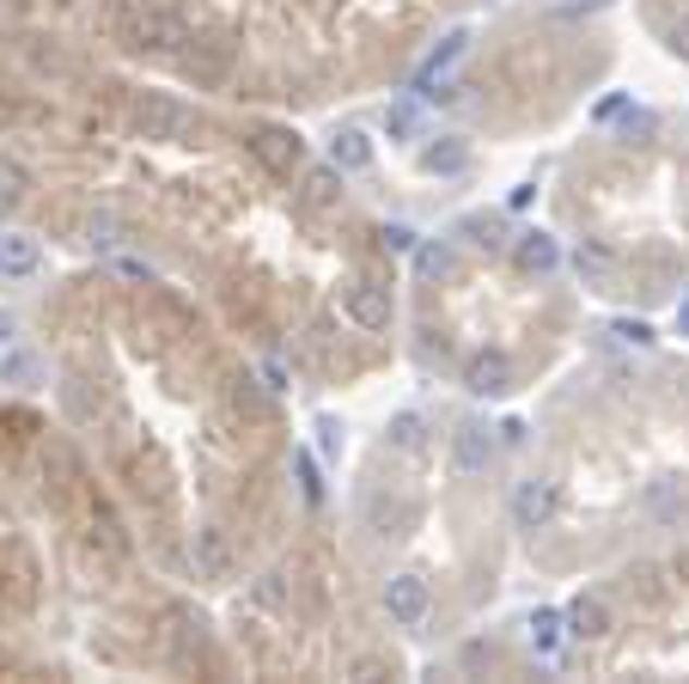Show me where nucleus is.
Here are the masks:
<instances>
[{
	"label": "nucleus",
	"mask_w": 689,
	"mask_h": 684,
	"mask_svg": "<svg viewBox=\"0 0 689 684\" xmlns=\"http://www.w3.org/2000/svg\"><path fill=\"white\" fill-rule=\"evenodd\" d=\"M110 19H116V32H123L128 49H184L189 44L184 19L165 13V7H135V0H116V7H110Z\"/></svg>",
	"instance_id": "obj_1"
},
{
	"label": "nucleus",
	"mask_w": 689,
	"mask_h": 684,
	"mask_svg": "<svg viewBox=\"0 0 689 684\" xmlns=\"http://www.w3.org/2000/svg\"><path fill=\"white\" fill-rule=\"evenodd\" d=\"M562 513V489L555 477H519L513 483V526L519 532H543Z\"/></svg>",
	"instance_id": "obj_2"
},
{
	"label": "nucleus",
	"mask_w": 689,
	"mask_h": 684,
	"mask_svg": "<svg viewBox=\"0 0 689 684\" xmlns=\"http://www.w3.org/2000/svg\"><path fill=\"white\" fill-rule=\"evenodd\" d=\"M135 129L147 141H177L189 129V105H177L171 93H140L135 98Z\"/></svg>",
	"instance_id": "obj_3"
},
{
	"label": "nucleus",
	"mask_w": 689,
	"mask_h": 684,
	"mask_svg": "<svg viewBox=\"0 0 689 684\" xmlns=\"http://www.w3.org/2000/svg\"><path fill=\"white\" fill-rule=\"evenodd\" d=\"M464 391L470 398H506L513 391V355L506 349H476L464 367Z\"/></svg>",
	"instance_id": "obj_4"
},
{
	"label": "nucleus",
	"mask_w": 689,
	"mask_h": 684,
	"mask_svg": "<svg viewBox=\"0 0 689 684\" xmlns=\"http://www.w3.org/2000/svg\"><path fill=\"white\" fill-rule=\"evenodd\" d=\"M428 606H433V593H428L421 575H391L384 581V611H391L397 630H415V623L428 618Z\"/></svg>",
	"instance_id": "obj_5"
},
{
	"label": "nucleus",
	"mask_w": 689,
	"mask_h": 684,
	"mask_svg": "<svg viewBox=\"0 0 689 684\" xmlns=\"http://www.w3.org/2000/svg\"><path fill=\"white\" fill-rule=\"evenodd\" d=\"M342 312H348L360 330H391V288L354 281V288H342Z\"/></svg>",
	"instance_id": "obj_6"
},
{
	"label": "nucleus",
	"mask_w": 689,
	"mask_h": 684,
	"mask_svg": "<svg viewBox=\"0 0 689 684\" xmlns=\"http://www.w3.org/2000/svg\"><path fill=\"white\" fill-rule=\"evenodd\" d=\"M494 459V440L482 422H464L458 435H452V477H482Z\"/></svg>",
	"instance_id": "obj_7"
},
{
	"label": "nucleus",
	"mask_w": 689,
	"mask_h": 684,
	"mask_svg": "<svg viewBox=\"0 0 689 684\" xmlns=\"http://www.w3.org/2000/svg\"><path fill=\"white\" fill-rule=\"evenodd\" d=\"M250 154L275 171V178H287V171L306 159V141L293 135V129H257V135H250Z\"/></svg>",
	"instance_id": "obj_8"
},
{
	"label": "nucleus",
	"mask_w": 689,
	"mask_h": 684,
	"mask_svg": "<svg viewBox=\"0 0 689 684\" xmlns=\"http://www.w3.org/2000/svg\"><path fill=\"white\" fill-rule=\"evenodd\" d=\"M189 562H196L201 581H226L232 575V545L220 526H201L196 538H189Z\"/></svg>",
	"instance_id": "obj_9"
},
{
	"label": "nucleus",
	"mask_w": 689,
	"mask_h": 684,
	"mask_svg": "<svg viewBox=\"0 0 689 684\" xmlns=\"http://www.w3.org/2000/svg\"><path fill=\"white\" fill-rule=\"evenodd\" d=\"M44 264V245L32 233H0V281H32Z\"/></svg>",
	"instance_id": "obj_10"
},
{
	"label": "nucleus",
	"mask_w": 689,
	"mask_h": 684,
	"mask_svg": "<svg viewBox=\"0 0 689 684\" xmlns=\"http://www.w3.org/2000/svg\"><path fill=\"white\" fill-rule=\"evenodd\" d=\"M513 257H519L525 276H550L555 264H562V245H555V233H543V227H531V233L513 239Z\"/></svg>",
	"instance_id": "obj_11"
},
{
	"label": "nucleus",
	"mask_w": 689,
	"mask_h": 684,
	"mask_svg": "<svg viewBox=\"0 0 689 684\" xmlns=\"http://www.w3.org/2000/svg\"><path fill=\"white\" fill-rule=\"evenodd\" d=\"M562 618H567V636H580V642L611 636V606H604L598 593H580V599H574V606H567Z\"/></svg>",
	"instance_id": "obj_12"
},
{
	"label": "nucleus",
	"mask_w": 689,
	"mask_h": 684,
	"mask_svg": "<svg viewBox=\"0 0 689 684\" xmlns=\"http://www.w3.org/2000/svg\"><path fill=\"white\" fill-rule=\"evenodd\" d=\"M415 276H421V281H458V251L445 245V239L415 245Z\"/></svg>",
	"instance_id": "obj_13"
},
{
	"label": "nucleus",
	"mask_w": 689,
	"mask_h": 684,
	"mask_svg": "<svg viewBox=\"0 0 689 684\" xmlns=\"http://www.w3.org/2000/svg\"><path fill=\"white\" fill-rule=\"evenodd\" d=\"M330 166L348 178V171H367L372 166V141L360 135V129H336V141H330Z\"/></svg>",
	"instance_id": "obj_14"
},
{
	"label": "nucleus",
	"mask_w": 689,
	"mask_h": 684,
	"mask_svg": "<svg viewBox=\"0 0 689 684\" xmlns=\"http://www.w3.org/2000/svg\"><path fill=\"white\" fill-rule=\"evenodd\" d=\"M464 166H470V147L458 135H440V147H421V171H433V178H458Z\"/></svg>",
	"instance_id": "obj_15"
},
{
	"label": "nucleus",
	"mask_w": 689,
	"mask_h": 684,
	"mask_svg": "<svg viewBox=\"0 0 689 684\" xmlns=\"http://www.w3.org/2000/svg\"><path fill=\"white\" fill-rule=\"evenodd\" d=\"M525 636H531L537 654H555V648H562V636H567V618L555 606H537L531 623H525Z\"/></svg>",
	"instance_id": "obj_16"
},
{
	"label": "nucleus",
	"mask_w": 689,
	"mask_h": 684,
	"mask_svg": "<svg viewBox=\"0 0 689 684\" xmlns=\"http://www.w3.org/2000/svg\"><path fill=\"white\" fill-rule=\"evenodd\" d=\"M464 49H470V32H452V37H445V44H440V49H433L428 62H421V74H415V93H421V86H433V80H440V74H445V68L458 62Z\"/></svg>",
	"instance_id": "obj_17"
},
{
	"label": "nucleus",
	"mask_w": 689,
	"mask_h": 684,
	"mask_svg": "<svg viewBox=\"0 0 689 684\" xmlns=\"http://www.w3.org/2000/svg\"><path fill=\"white\" fill-rule=\"evenodd\" d=\"M336 196H342V171H336V166H318V171H306V208H311V215H323V208H336Z\"/></svg>",
	"instance_id": "obj_18"
},
{
	"label": "nucleus",
	"mask_w": 689,
	"mask_h": 684,
	"mask_svg": "<svg viewBox=\"0 0 689 684\" xmlns=\"http://www.w3.org/2000/svg\"><path fill=\"white\" fill-rule=\"evenodd\" d=\"M647 520H659V526H677L684 520V496H677V483H647Z\"/></svg>",
	"instance_id": "obj_19"
},
{
	"label": "nucleus",
	"mask_w": 689,
	"mask_h": 684,
	"mask_svg": "<svg viewBox=\"0 0 689 684\" xmlns=\"http://www.w3.org/2000/svg\"><path fill=\"white\" fill-rule=\"evenodd\" d=\"M184 68H189V80H196V86H220V80H226V68H232V49H226V44L196 49Z\"/></svg>",
	"instance_id": "obj_20"
},
{
	"label": "nucleus",
	"mask_w": 689,
	"mask_h": 684,
	"mask_svg": "<svg viewBox=\"0 0 689 684\" xmlns=\"http://www.w3.org/2000/svg\"><path fill=\"white\" fill-rule=\"evenodd\" d=\"M367 526L379 532V538H397V532L409 526V508H403V501H391V496H372L367 501Z\"/></svg>",
	"instance_id": "obj_21"
},
{
	"label": "nucleus",
	"mask_w": 689,
	"mask_h": 684,
	"mask_svg": "<svg viewBox=\"0 0 689 684\" xmlns=\"http://www.w3.org/2000/svg\"><path fill=\"white\" fill-rule=\"evenodd\" d=\"M421 440H428V422L415 416V410L391 416V447H403V452H421Z\"/></svg>",
	"instance_id": "obj_22"
},
{
	"label": "nucleus",
	"mask_w": 689,
	"mask_h": 684,
	"mask_svg": "<svg viewBox=\"0 0 689 684\" xmlns=\"http://www.w3.org/2000/svg\"><path fill=\"white\" fill-rule=\"evenodd\" d=\"M0 386H37V361L25 349H7L0 355Z\"/></svg>",
	"instance_id": "obj_23"
},
{
	"label": "nucleus",
	"mask_w": 689,
	"mask_h": 684,
	"mask_svg": "<svg viewBox=\"0 0 689 684\" xmlns=\"http://www.w3.org/2000/svg\"><path fill=\"white\" fill-rule=\"evenodd\" d=\"M415 129H421V110H415V98H403V105L384 110V135H391V141H409Z\"/></svg>",
	"instance_id": "obj_24"
},
{
	"label": "nucleus",
	"mask_w": 689,
	"mask_h": 684,
	"mask_svg": "<svg viewBox=\"0 0 689 684\" xmlns=\"http://www.w3.org/2000/svg\"><path fill=\"white\" fill-rule=\"evenodd\" d=\"M86 245H93V251H116V245H123V220H116V215H93V220H86Z\"/></svg>",
	"instance_id": "obj_25"
},
{
	"label": "nucleus",
	"mask_w": 689,
	"mask_h": 684,
	"mask_svg": "<svg viewBox=\"0 0 689 684\" xmlns=\"http://www.w3.org/2000/svg\"><path fill=\"white\" fill-rule=\"evenodd\" d=\"M574 269H580V276H592V281H604V276L616 269V257H611L604 245H592V239H586V245L574 251Z\"/></svg>",
	"instance_id": "obj_26"
},
{
	"label": "nucleus",
	"mask_w": 689,
	"mask_h": 684,
	"mask_svg": "<svg viewBox=\"0 0 689 684\" xmlns=\"http://www.w3.org/2000/svg\"><path fill=\"white\" fill-rule=\"evenodd\" d=\"M464 233H470V245H482V251H501L506 245V233H501V220H494V215H470V220H464Z\"/></svg>",
	"instance_id": "obj_27"
},
{
	"label": "nucleus",
	"mask_w": 689,
	"mask_h": 684,
	"mask_svg": "<svg viewBox=\"0 0 689 684\" xmlns=\"http://www.w3.org/2000/svg\"><path fill=\"white\" fill-rule=\"evenodd\" d=\"M293 471H299V489H306V501L318 508L323 501V477H318V459L311 452H293Z\"/></svg>",
	"instance_id": "obj_28"
},
{
	"label": "nucleus",
	"mask_w": 689,
	"mask_h": 684,
	"mask_svg": "<svg viewBox=\"0 0 689 684\" xmlns=\"http://www.w3.org/2000/svg\"><path fill=\"white\" fill-rule=\"evenodd\" d=\"M421 245V239H415V227H379V251H391V257H409V251Z\"/></svg>",
	"instance_id": "obj_29"
},
{
	"label": "nucleus",
	"mask_w": 689,
	"mask_h": 684,
	"mask_svg": "<svg viewBox=\"0 0 689 684\" xmlns=\"http://www.w3.org/2000/svg\"><path fill=\"white\" fill-rule=\"evenodd\" d=\"M25 184H32V178H25V166H19V159H0V203H19V196H25Z\"/></svg>",
	"instance_id": "obj_30"
},
{
	"label": "nucleus",
	"mask_w": 689,
	"mask_h": 684,
	"mask_svg": "<svg viewBox=\"0 0 689 684\" xmlns=\"http://www.w3.org/2000/svg\"><path fill=\"white\" fill-rule=\"evenodd\" d=\"M611 337L635 342V349H653V325H641V318H616V325H611Z\"/></svg>",
	"instance_id": "obj_31"
},
{
	"label": "nucleus",
	"mask_w": 689,
	"mask_h": 684,
	"mask_svg": "<svg viewBox=\"0 0 689 684\" xmlns=\"http://www.w3.org/2000/svg\"><path fill=\"white\" fill-rule=\"evenodd\" d=\"M250 593H257V606H269V611H281V599H287V593H281V575H262Z\"/></svg>",
	"instance_id": "obj_32"
},
{
	"label": "nucleus",
	"mask_w": 689,
	"mask_h": 684,
	"mask_svg": "<svg viewBox=\"0 0 689 684\" xmlns=\"http://www.w3.org/2000/svg\"><path fill=\"white\" fill-rule=\"evenodd\" d=\"M501 440H506V447H519V440H525V422L506 416V422H501Z\"/></svg>",
	"instance_id": "obj_33"
},
{
	"label": "nucleus",
	"mask_w": 689,
	"mask_h": 684,
	"mask_svg": "<svg viewBox=\"0 0 689 684\" xmlns=\"http://www.w3.org/2000/svg\"><path fill=\"white\" fill-rule=\"evenodd\" d=\"M672 56H684V62H689V19L672 32Z\"/></svg>",
	"instance_id": "obj_34"
},
{
	"label": "nucleus",
	"mask_w": 689,
	"mask_h": 684,
	"mask_svg": "<svg viewBox=\"0 0 689 684\" xmlns=\"http://www.w3.org/2000/svg\"><path fill=\"white\" fill-rule=\"evenodd\" d=\"M262 379H269V391H287V367H275V361L262 367Z\"/></svg>",
	"instance_id": "obj_35"
},
{
	"label": "nucleus",
	"mask_w": 689,
	"mask_h": 684,
	"mask_svg": "<svg viewBox=\"0 0 689 684\" xmlns=\"http://www.w3.org/2000/svg\"><path fill=\"white\" fill-rule=\"evenodd\" d=\"M13 330H19V325H13V312H0V342H13Z\"/></svg>",
	"instance_id": "obj_36"
},
{
	"label": "nucleus",
	"mask_w": 689,
	"mask_h": 684,
	"mask_svg": "<svg viewBox=\"0 0 689 684\" xmlns=\"http://www.w3.org/2000/svg\"><path fill=\"white\" fill-rule=\"evenodd\" d=\"M677 330H684V337H689V306H677Z\"/></svg>",
	"instance_id": "obj_37"
},
{
	"label": "nucleus",
	"mask_w": 689,
	"mask_h": 684,
	"mask_svg": "<svg viewBox=\"0 0 689 684\" xmlns=\"http://www.w3.org/2000/svg\"><path fill=\"white\" fill-rule=\"evenodd\" d=\"M7 123H13V105H7V98H0V129H7Z\"/></svg>",
	"instance_id": "obj_38"
},
{
	"label": "nucleus",
	"mask_w": 689,
	"mask_h": 684,
	"mask_svg": "<svg viewBox=\"0 0 689 684\" xmlns=\"http://www.w3.org/2000/svg\"><path fill=\"white\" fill-rule=\"evenodd\" d=\"M677 575H689V557H677Z\"/></svg>",
	"instance_id": "obj_39"
}]
</instances>
